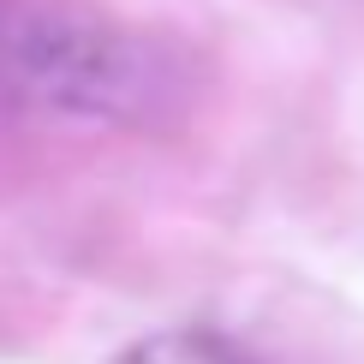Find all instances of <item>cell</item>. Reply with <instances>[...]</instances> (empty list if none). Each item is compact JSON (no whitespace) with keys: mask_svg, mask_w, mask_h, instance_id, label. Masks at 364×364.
Masks as SVG:
<instances>
[{"mask_svg":"<svg viewBox=\"0 0 364 364\" xmlns=\"http://www.w3.org/2000/svg\"><path fill=\"white\" fill-rule=\"evenodd\" d=\"M12 72L36 102L72 114H144L168 102V66L149 42L90 18V12H36L12 36Z\"/></svg>","mask_w":364,"mask_h":364,"instance_id":"1","label":"cell"}]
</instances>
